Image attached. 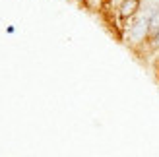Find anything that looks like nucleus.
I'll return each instance as SVG.
<instances>
[{
  "label": "nucleus",
  "instance_id": "nucleus-1",
  "mask_svg": "<svg viewBox=\"0 0 159 157\" xmlns=\"http://www.w3.org/2000/svg\"><path fill=\"white\" fill-rule=\"evenodd\" d=\"M148 35H149V21H148V16L146 14H138L136 18H132L126 21V27L122 31V37L120 41H124L130 49L138 51L142 45L148 41Z\"/></svg>",
  "mask_w": 159,
  "mask_h": 157
},
{
  "label": "nucleus",
  "instance_id": "nucleus-2",
  "mask_svg": "<svg viewBox=\"0 0 159 157\" xmlns=\"http://www.w3.org/2000/svg\"><path fill=\"white\" fill-rule=\"evenodd\" d=\"M142 4H144V0H120L118 6L115 8V14L118 16V20H122L126 23L142 12Z\"/></svg>",
  "mask_w": 159,
  "mask_h": 157
},
{
  "label": "nucleus",
  "instance_id": "nucleus-3",
  "mask_svg": "<svg viewBox=\"0 0 159 157\" xmlns=\"http://www.w3.org/2000/svg\"><path fill=\"white\" fill-rule=\"evenodd\" d=\"M148 21H149V33L152 31H159V8L148 16Z\"/></svg>",
  "mask_w": 159,
  "mask_h": 157
},
{
  "label": "nucleus",
  "instance_id": "nucleus-4",
  "mask_svg": "<svg viewBox=\"0 0 159 157\" xmlns=\"http://www.w3.org/2000/svg\"><path fill=\"white\" fill-rule=\"evenodd\" d=\"M157 78H159V60H157Z\"/></svg>",
  "mask_w": 159,
  "mask_h": 157
}]
</instances>
